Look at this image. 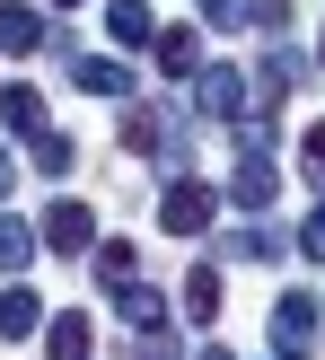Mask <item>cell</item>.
Wrapping results in <instances>:
<instances>
[{
  "label": "cell",
  "mask_w": 325,
  "mask_h": 360,
  "mask_svg": "<svg viewBox=\"0 0 325 360\" xmlns=\"http://www.w3.org/2000/svg\"><path fill=\"white\" fill-rule=\"evenodd\" d=\"M158 229H167V238H203V229H211V185L176 176V185L158 193Z\"/></svg>",
  "instance_id": "cell-1"
},
{
  "label": "cell",
  "mask_w": 325,
  "mask_h": 360,
  "mask_svg": "<svg viewBox=\"0 0 325 360\" xmlns=\"http://www.w3.org/2000/svg\"><path fill=\"white\" fill-rule=\"evenodd\" d=\"M273 352H281V360H308V352H317V299H308V290H291V299L273 308Z\"/></svg>",
  "instance_id": "cell-2"
},
{
  "label": "cell",
  "mask_w": 325,
  "mask_h": 360,
  "mask_svg": "<svg viewBox=\"0 0 325 360\" xmlns=\"http://www.w3.org/2000/svg\"><path fill=\"white\" fill-rule=\"evenodd\" d=\"M53 35H44V9H27V0H0V53H44Z\"/></svg>",
  "instance_id": "cell-3"
},
{
  "label": "cell",
  "mask_w": 325,
  "mask_h": 360,
  "mask_svg": "<svg viewBox=\"0 0 325 360\" xmlns=\"http://www.w3.org/2000/svg\"><path fill=\"white\" fill-rule=\"evenodd\" d=\"M88 238H97V211H88V202H53L44 211V246H53V255H79Z\"/></svg>",
  "instance_id": "cell-4"
},
{
  "label": "cell",
  "mask_w": 325,
  "mask_h": 360,
  "mask_svg": "<svg viewBox=\"0 0 325 360\" xmlns=\"http://www.w3.org/2000/svg\"><path fill=\"white\" fill-rule=\"evenodd\" d=\"M0 123H9L27 150H35V141H53V132H44V97H35L27 79H9V88H0Z\"/></svg>",
  "instance_id": "cell-5"
},
{
  "label": "cell",
  "mask_w": 325,
  "mask_h": 360,
  "mask_svg": "<svg viewBox=\"0 0 325 360\" xmlns=\"http://www.w3.org/2000/svg\"><path fill=\"white\" fill-rule=\"evenodd\" d=\"M238 105H246V79L229 62H203V115L211 123H238Z\"/></svg>",
  "instance_id": "cell-6"
},
{
  "label": "cell",
  "mask_w": 325,
  "mask_h": 360,
  "mask_svg": "<svg viewBox=\"0 0 325 360\" xmlns=\"http://www.w3.org/2000/svg\"><path fill=\"white\" fill-rule=\"evenodd\" d=\"M273 193H281V176L264 167V158H238V176H229V202H238V211H273Z\"/></svg>",
  "instance_id": "cell-7"
},
{
  "label": "cell",
  "mask_w": 325,
  "mask_h": 360,
  "mask_svg": "<svg viewBox=\"0 0 325 360\" xmlns=\"http://www.w3.org/2000/svg\"><path fill=\"white\" fill-rule=\"evenodd\" d=\"M70 79H79L88 97H132V70L106 62V53H79V62H70Z\"/></svg>",
  "instance_id": "cell-8"
},
{
  "label": "cell",
  "mask_w": 325,
  "mask_h": 360,
  "mask_svg": "<svg viewBox=\"0 0 325 360\" xmlns=\"http://www.w3.org/2000/svg\"><path fill=\"white\" fill-rule=\"evenodd\" d=\"M115 316H123V326H141V334H158V326H167V299L141 290V281H123V290H115Z\"/></svg>",
  "instance_id": "cell-9"
},
{
  "label": "cell",
  "mask_w": 325,
  "mask_h": 360,
  "mask_svg": "<svg viewBox=\"0 0 325 360\" xmlns=\"http://www.w3.org/2000/svg\"><path fill=\"white\" fill-rule=\"evenodd\" d=\"M35 326H53V316H44V299H35V290H9V299H0V334H9V343H27Z\"/></svg>",
  "instance_id": "cell-10"
},
{
  "label": "cell",
  "mask_w": 325,
  "mask_h": 360,
  "mask_svg": "<svg viewBox=\"0 0 325 360\" xmlns=\"http://www.w3.org/2000/svg\"><path fill=\"white\" fill-rule=\"evenodd\" d=\"M88 352H97L88 316H53V334H44V360H88Z\"/></svg>",
  "instance_id": "cell-11"
},
{
  "label": "cell",
  "mask_w": 325,
  "mask_h": 360,
  "mask_svg": "<svg viewBox=\"0 0 325 360\" xmlns=\"http://www.w3.org/2000/svg\"><path fill=\"white\" fill-rule=\"evenodd\" d=\"M123 150H132V158L167 150V123H158V105H132V115H123Z\"/></svg>",
  "instance_id": "cell-12"
},
{
  "label": "cell",
  "mask_w": 325,
  "mask_h": 360,
  "mask_svg": "<svg viewBox=\"0 0 325 360\" xmlns=\"http://www.w3.org/2000/svg\"><path fill=\"white\" fill-rule=\"evenodd\" d=\"M158 70H176V79L203 70V35H193V27H167V35H158Z\"/></svg>",
  "instance_id": "cell-13"
},
{
  "label": "cell",
  "mask_w": 325,
  "mask_h": 360,
  "mask_svg": "<svg viewBox=\"0 0 325 360\" xmlns=\"http://www.w3.org/2000/svg\"><path fill=\"white\" fill-rule=\"evenodd\" d=\"M106 27H115V44H158V18L141 9V0H115V9H106Z\"/></svg>",
  "instance_id": "cell-14"
},
{
  "label": "cell",
  "mask_w": 325,
  "mask_h": 360,
  "mask_svg": "<svg viewBox=\"0 0 325 360\" xmlns=\"http://www.w3.org/2000/svg\"><path fill=\"white\" fill-rule=\"evenodd\" d=\"M211 308H220V273L193 264V273H185V316H193V326H211Z\"/></svg>",
  "instance_id": "cell-15"
},
{
  "label": "cell",
  "mask_w": 325,
  "mask_h": 360,
  "mask_svg": "<svg viewBox=\"0 0 325 360\" xmlns=\"http://www.w3.org/2000/svg\"><path fill=\"white\" fill-rule=\"evenodd\" d=\"M35 264V229L27 220H0V273H27Z\"/></svg>",
  "instance_id": "cell-16"
},
{
  "label": "cell",
  "mask_w": 325,
  "mask_h": 360,
  "mask_svg": "<svg viewBox=\"0 0 325 360\" xmlns=\"http://www.w3.org/2000/svg\"><path fill=\"white\" fill-rule=\"evenodd\" d=\"M132 264H141V255H132L123 238H115V246H97V281H106V290H123V281H132Z\"/></svg>",
  "instance_id": "cell-17"
},
{
  "label": "cell",
  "mask_w": 325,
  "mask_h": 360,
  "mask_svg": "<svg viewBox=\"0 0 325 360\" xmlns=\"http://www.w3.org/2000/svg\"><path fill=\"white\" fill-rule=\"evenodd\" d=\"M203 18H211V27H229V35H238V27H255V0H203Z\"/></svg>",
  "instance_id": "cell-18"
},
{
  "label": "cell",
  "mask_w": 325,
  "mask_h": 360,
  "mask_svg": "<svg viewBox=\"0 0 325 360\" xmlns=\"http://www.w3.org/2000/svg\"><path fill=\"white\" fill-rule=\"evenodd\" d=\"M229 255H246V264H273V255H281V246H273V238H264V229H238V238H229Z\"/></svg>",
  "instance_id": "cell-19"
},
{
  "label": "cell",
  "mask_w": 325,
  "mask_h": 360,
  "mask_svg": "<svg viewBox=\"0 0 325 360\" xmlns=\"http://www.w3.org/2000/svg\"><path fill=\"white\" fill-rule=\"evenodd\" d=\"M299 167L325 185V123H308V132H299Z\"/></svg>",
  "instance_id": "cell-20"
},
{
  "label": "cell",
  "mask_w": 325,
  "mask_h": 360,
  "mask_svg": "<svg viewBox=\"0 0 325 360\" xmlns=\"http://www.w3.org/2000/svg\"><path fill=\"white\" fill-rule=\"evenodd\" d=\"M299 246H308V255H317V264H325V202H317V211H308V229H299Z\"/></svg>",
  "instance_id": "cell-21"
},
{
  "label": "cell",
  "mask_w": 325,
  "mask_h": 360,
  "mask_svg": "<svg viewBox=\"0 0 325 360\" xmlns=\"http://www.w3.org/2000/svg\"><path fill=\"white\" fill-rule=\"evenodd\" d=\"M141 360H176V334H141Z\"/></svg>",
  "instance_id": "cell-22"
},
{
  "label": "cell",
  "mask_w": 325,
  "mask_h": 360,
  "mask_svg": "<svg viewBox=\"0 0 325 360\" xmlns=\"http://www.w3.org/2000/svg\"><path fill=\"white\" fill-rule=\"evenodd\" d=\"M9 193H18V167H9V150H0V202H9Z\"/></svg>",
  "instance_id": "cell-23"
},
{
  "label": "cell",
  "mask_w": 325,
  "mask_h": 360,
  "mask_svg": "<svg viewBox=\"0 0 325 360\" xmlns=\"http://www.w3.org/2000/svg\"><path fill=\"white\" fill-rule=\"evenodd\" d=\"M53 9H79V0H53Z\"/></svg>",
  "instance_id": "cell-24"
},
{
  "label": "cell",
  "mask_w": 325,
  "mask_h": 360,
  "mask_svg": "<svg viewBox=\"0 0 325 360\" xmlns=\"http://www.w3.org/2000/svg\"><path fill=\"white\" fill-rule=\"evenodd\" d=\"M203 360H229V352H203Z\"/></svg>",
  "instance_id": "cell-25"
},
{
  "label": "cell",
  "mask_w": 325,
  "mask_h": 360,
  "mask_svg": "<svg viewBox=\"0 0 325 360\" xmlns=\"http://www.w3.org/2000/svg\"><path fill=\"white\" fill-rule=\"evenodd\" d=\"M317 62H325V44H317Z\"/></svg>",
  "instance_id": "cell-26"
}]
</instances>
